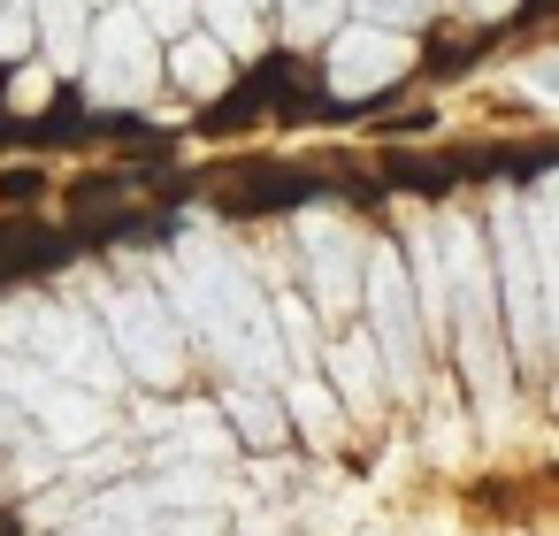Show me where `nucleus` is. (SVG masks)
<instances>
[{
    "mask_svg": "<svg viewBox=\"0 0 559 536\" xmlns=\"http://www.w3.org/2000/svg\"><path fill=\"white\" fill-rule=\"evenodd\" d=\"M177 307L192 314V330L215 345V360L238 383H276L284 376V345H276V307L261 299V284L238 269V253L207 230H185L177 246V276H169Z\"/></svg>",
    "mask_w": 559,
    "mask_h": 536,
    "instance_id": "obj_1",
    "label": "nucleus"
},
{
    "mask_svg": "<svg viewBox=\"0 0 559 536\" xmlns=\"http://www.w3.org/2000/svg\"><path fill=\"white\" fill-rule=\"evenodd\" d=\"M16 353H32L47 376L62 383H85V391H116L123 383V360L100 330V314L70 307V299H24V322H16Z\"/></svg>",
    "mask_w": 559,
    "mask_h": 536,
    "instance_id": "obj_2",
    "label": "nucleus"
},
{
    "mask_svg": "<svg viewBox=\"0 0 559 536\" xmlns=\"http://www.w3.org/2000/svg\"><path fill=\"white\" fill-rule=\"evenodd\" d=\"M437 253H452V284H460V360L490 406V421H506V345H498V299H490V269L467 223H452L437 238Z\"/></svg>",
    "mask_w": 559,
    "mask_h": 536,
    "instance_id": "obj_3",
    "label": "nucleus"
},
{
    "mask_svg": "<svg viewBox=\"0 0 559 536\" xmlns=\"http://www.w3.org/2000/svg\"><path fill=\"white\" fill-rule=\"evenodd\" d=\"M78 70H85V93L100 108H139L162 85L154 32H146V16L131 9V0H108V9H100V24L85 32V62Z\"/></svg>",
    "mask_w": 559,
    "mask_h": 536,
    "instance_id": "obj_4",
    "label": "nucleus"
},
{
    "mask_svg": "<svg viewBox=\"0 0 559 536\" xmlns=\"http://www.w3.org/2000/svg\"><path fill=\"white\" fill-rule=\"evenodd\" d=\"M100 330H108L123 376H139V383H177L185 345H177V322H169V307H162L154 291H139V284H123V291L100 284Z\"/></svg>",
    "mask_w": 559,
    "mask_h": 536,
    "instance_id": "obj_5",
    "label": "nucleus"
},
{
    "mask_svg": "<svg viewBox=\"0 0 559 536\" xmlns=\"http://www.w3.org/2000/svg\"><path fill=\"white\" fill-rule=\"evenodd\" d=\"M360 299H368V322H376V353L391 360V383L421 391V307H414V284H406L391 246L360 253Z\"/></svg>",
    "mask_w": 559,
    "mask_h": 536,
    "instance_id": "obj_6",
    "label": "nucleus"
},
{
    "mask_svg": "<svg viewBox=\"0 0 559 536\" xmlns=\"http://www.w3.org/2000/svg\"><path fill=\"white\" fill-rule=\"evenodd\" d=\"M498 291H506L513 353L536 360L544 353V284H536V246H528V215H521L513 192L498 200Z\"/></svg>",
    "mask_w": 559,
    "mask_h": 536,
    "instance_id": "obj_7",
    "label": "nucleus"
},
{
    "mask_svg": "<svg viewBox=\"0 0 559 536\" xmlns=\"http://www.w3.org/2000/svg\"><path fill=\"white\" fill-rule=\"evenodd\" d=\"M322 47H330V93L337 100H368L414 62L406 32H391V24H337Z\"/></svg>",
    "mask_w": 559,
    "mask_h": 536,
    "instance_id": "obj_8",
    "label": "nucleus"
},
{
    "mask_svg": "<svg viewBox=\"0 0 559 536\" xmlns=\"http://www.w3.org/2000/svg\"><path fill=\"white\" fill-rule=\"evenodd\" d=\"M299 246H307V261H314V299L337 314V307H353L360 299V238H353V223L337 215V207H307L299 215Z\"/></svg>",
    "mask_w": 559,
    "mask_h": 536,
    "instance_id": "obj_9",
    "label": "nucleus"
},
{
    "mask_svg": "<svg viewBox=\"0 0 559 536\" xmlns=\"http://www.w3.org/2000/svg\"><path fill=\"white\" fill-rule=\"evenodd\" d=\"M108 398L100 391H85V383H62V376H47L39 391H32V429L55 444V452H85V444H100L108 437Z\"/></svg>",
    "mask_w": 559,
    "mask_h": 536,
    "instance_id": "obj_10",
    "label": "nucleus"
},
{
    "mask_svg": "<svg viewBox=\"0 0 559 536\" xmlns=\"http://www.w3.org/2000/svg\"><path fill=\"white\" fill-rule=\"evenodd\" d=\"M521 215H528V246H536V284H544V345H559V177H544Z\"/></svg>",
    "mask_w": 559,
    "mask_h": 536,
    "instance_id": "obj_11",
    "label": "nucleus"
},
{
    "mask_svg": "<svg viewBox=\"0 0 559 536\" xmlns=\"http://www.w3.org/2000/svg\"><path fill=\"white\" fill-rule=\"evenodd\" d=\"M32 16H39L47 70H55V78H78V62H85V32H93V0H32Z\"/></svg>",
    "mask_w": 559,
    "mask_h": 536,
    "instance_id": "obj_12",
    "label": "nucleus"
},
{
    "mask_svg": "<svg viewBox=\"0 0 559 536\" xmlns=\"http://www.w3.org/2000/svg\"><path fill=\"white\" fill-rule=\"evenodd\" d=\"M169 70H177V85L185 93H223V78H230V47L223 39H177V55H169Z\"/></svg>",
    "mask_w": 559,
    "mask_h": 536,
    "instance_id": "obj_13",
    "label": "nucleus"
},
{
    "mask_svg": "<svg viewBox=\"0 0 559 536\" xmlns=\"http://www.w3.org/2000/svg\"><path fill=\"white\" fill-rule=\"evenodd\" d=\"M414 307H421V322H452V291H444V261H437V230L429 223H414Z\"/></svg>",
    "mask_w": 559,
    "mask_h": 536,
    "instance_id": "obj_14",
    "label": "nucleus"
},
{
    "mask_svg": "<svg viewBox=\"0 0 559 536\" xmlns=\"http://www.w3.org/2000/svg\"><path fill=\"white\" fill-rule=\"evenodd\" d=\"M223 452H230V437H223V421H215L207 406H192V414H177V437H169V444H162L154 460H162V467H169V460H207V467H215Z\"/></svg>",
    "mask_w": 559,
    "mask_h": 536,
    "instance_id": "obj_15",
    "label": "nucleus"
},
{
    "mask_svg": "<svg viewBox=\"0 0 559 536\" xmlns=\"http://www.w3.org/2000/svg\"><path fill=\"white\" fill-rule=\"evenodd\" d=\"M192 9L207 16V39H223L230 55L261 47V9H253V0H192Z\"/></svg>",
    "mask_w": 559,
    "mask_h": 536,
    "instance_id": "obj_16",
    "label": "nucleus"
},
{
    "mask_svg": "<svg viewBox=\"0 0 559 536\" xmlns=\"http://www.w3.org/2000/svg\"><path fill=\"white\" fill-rule=\"evenodd\" d=\"M330 376H337L345 406H376V337H345V345H330Z\"/></svg>",
    "mask_w": 559,
    "mask_h": 536,
    "instance_id": "obj_17",
    "label": "nucleus"
},
{
    "mask_svg": "<svg viewBox=\"0 0 559 536\" xmlns=\"http://www.w3.org/2000/svg\"><path fill=\"white\" fill-rule=\"evenodd\" d=\"M276 16H284V39L292 47H322L345 24V0H276Z\"/></svg>",
    "mask_w": 559,
    "mask_h": 536,
    "instance_id": "obj_18",
    "label": "nucleus"
},
{
    "mask_svg": "<svg viewBox=\"0 0 559 536\" xmlns=\"http://www.w3.org/2000/svg\"><path fill=\"white\" fill-rule=\"evenodd\" d=\"M230 406H238V437H253V444H276V437H284L276 398H261L253 383H238V391H230Z\"/></svg>",
    "mask_w": 559,
    "mask_h": 536,
    "instance_id": "obj_19",
    "label": "nucleus"
},
{
    "mask_svg": "<svg viewBox=\"0 0 559 536\" xmlns=\"http://www.w3.org/2000/svg\"><path fill=\"white\" fill-rule=\"evenodd\" d=\"M292 406H299V429H307L314 444H330V437H337V414H330L337 398H330L314 376H299V383H292Z\"/></svg>",
    "mask_w": 559,
    "mask_h": 536,
    "instance_id": "obj_20",
    "label": "nucleus"
},
{
    "mask_svg": "<svg viewBox=\"0 0 559 536\" xmlns=\"http://www.w3.org/2000/svg\"><path fill=\"white\" fill-rule=\"evenodd\" d=\"M39 47V16L32 0H0V62H24Z\"/></svg>",
    "mask_w": 559,
    "mask_h": 536,
    "instance_id": "obj_21",
    "label": "nucleus"
},
{
    "mask_svg": "<svg viewBox=\"0 0 559 536\" xmlns=\"http://www.w3.org/2000/svg\"><path fill=\"white\" fill-rule=\"evenodd\" d=\"M131 9L146 16V32H154V39H185V32L200 24V9H192V0H131Z\"/></svg>",
    "mask_w": 559,
    "mask_h": 536,
    "instance_id": "obj_22",
    "label": "nucleus"
},
{
    "mask_svg": "<svg viewBox=\"0 0 559 536\" xmlns=\"http://www.w3.org/2000/svg\"><path fill=\"white\" fill-rule=\"evenodd\" d=\"M269 307H276V330H284V360H299V368H307V360H314V330H307V307H299V299H269Z\"/></svg>",
    "mask_w": 559,
    "mask_h": 536,
    "instance_id": "obj_23",
    "label": "nucleus"
},
{
    "mask_svg": "<svg viewBox=\"0 0 559 536\" xmlns=\"http://www.w3.org/2000/svg\"><path fill=\"white\" fill-rule=\"evenodd\" d=\"M345 9H360V24H391V32H414L429 16V0H345Z\"/></svg>",
    "mask_w": 559,
    "mask_h": 536,
    "instance_id": "obj_24",
    "label": "nucleus"
},
{
    "mask_svg": "<svg viewBox=\"0 0 559 536\" xmlns=\"http://www.w3.org/2000/svg\"><path fill=\"white\" fill-rule=\"evenodd\" d=\"M47 85H55V70L47 62H32V70H16V85H9V100L32 116V108H47Z\"/></svg>",
    "mask_w": 559,
    "mask_h": 536,
    "instance_id": "obj_25",
    "label": "nucleus"
},
{
    "mask_svg": "<svg viewBox=\"0 0 559 536\" xmlns=\"http://www.w3.org/2000/svg\"><path fill=\"white\" fill-rule=\"evenodd\" d=\"M513 85H521V93H536V100H551V108H559V62H528V70H513Z\"/></svg>",
    "mask_w": 559,
    "mask_h": 536,
    "instance_id": "obj_26",
    "label": "nucleus"
},
{
    "mask_svg": "<svg viewBox=\"0 0 559 536\" xmlns=\"http://www.w3.org/2000/svg\"><path fill=\"white\" fill-rule=\"evenodd\" d=\"M475 9H483V16H506V9H513V0H475Z\"/></svg>",
    "mask_w": 559,
    "mask_h": 536,
    "instance_id": "obj_27",
    "label": "nucleus"
},
{
    "mask_svg": "<svg viewBox=\"0 0 559 536\" xmlns=\"http://www.w3.org/2000/svg\"><path fill=\"white\" fill-rule=\"evenodd\" d=\"M253 9H269V0H253Z\"/></svg>",
    "mask_w": 559,
    "mask_h": 536,
    "instance_id": "obj_28",
    "label": "nucleus"
},
{
    "mask_svg": "<svg viewBox=\"0 0 559 536\" xmlns=\"http://www.w3.org/2000/svg\"><path fill=\"white\" fill-rule=\"evenodd\" d=\"M100 9H108V0H100Z\"/></svg>",
    "mask_w": 559,
    "mask_h": 536,
    "instance_id": "obj_29",
    "label": "nucleus"
}]
</instances>
